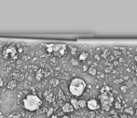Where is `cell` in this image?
I'll list each match as a JSON object with an SVG mask.
<instances>
[{
    "instance_id": "30bf717a",
    "label": "cell",
    "mask_w": 137,
    "mask_h": 118,
    "mask_svg": "<svg viewBox=\"0 0 137 118\" xmlns=\"http://www.w3.org/2000/svg\"><path fill=\"white\" fill-rule=\"evenodd\" d=\"M45 71L43 70V69H38L37 71H36V79L37 80V81H41L43 78L45 77Z\"/></svg>"
},
{
    "instance_id": "9c48e42d",
    "label": "cell",
    "mask_w": 137,
    "mask_h": 118,
    "mask_svg": "<svg viewBox=\"0 0 137 118\" xmlns=\"http://www.w3.org/2000/svg\"><path fill=\"white\" fill-rule=\"evenodd\" d=\"M102 57L103 58H105L106 60H113V58H114V56H113V54H111V52L109 51V50H106L103 54H102Z\"/></svg>"
},
{
    "instance_id": "52a82bcc",
    "label": "cell",
    "mask_w": 137,
    "mask_h": 118,
    "mask_svg": "<svg viewBox=\"0 0 137 118\" xmlns=\"http://www.w3.org/2000/svg\"><path fill=\"white\" fill-rule=\"evenodd\" d=\"M44 96H45V98H46V100H47L48 102H53V101L55 100V96H54V94H53L52 92L49 91V90H47V91L45 92Z\"/></svg>"
},
{
    "instance_id": "e0dca14e",
    "label": "cell",
    "mask_w": 137,
    "mask_h": 118,
    "mask_svg": "<svg viewBox=\"0 0 137 118\" xmlns=\"http://www.w3.org/2000/svg\"><path fill=\"white\" fill-rule=\"evenodd\" d=\"M78 106H79V109H83L87 106V101L84 100V99H80L78 100Z\"/></svg>"
},
{
    "instance_id": "3957f363",
    "label": "cell",
    "mask_w": 137,
    "mask_h": 118,
    "mask_svg": "<svg viewBox=\"0 0 137 118\" xmlns=\"http://www.w3.org/2000/svg\"><path fill=\"white\" fill-rule=\"evenodd\" d=\"M2 55H3V58L7 61H10V62L15 61L18 58V51L16 46L13 43L6 45L2 51Z\"/></svg>"
},
{
    "instance_id": "603a6c76",
    "label": "cell",
    "mask_w": 137,
    "mask_h": 118,
    "mask_svg": "<svg viewBox=\"0 0 137 118\" xmlns=\"http://www.w3.org/2000/svg\"><path fill=\"white\" fill-rule=\"evenodd\" d=\"M51 118H60L57 114H52L51 116Z\"/></svg>"
},
{
    "instance_id": "4fadbf2b",
    "label": "cell",
    "mask_w": 137,
    "mask_h": 118,
    "mask_svg": "<svg viewBox=\"0 0 137 118\" xmlns=\"http://www.w3.org/2000/svg\"><path fill=\"white\" fill-rule=\"evenodd\" d=\"M110 91H111V87L109 85H104L100 90L101 94H108L110 93Z\"/></svg>"
},
{
    "instance_id": "f1b7e54d",
    "label": "cell",
    "mask_w": 137,
    "mask_h": 118,
    "mask_svg": "<svg viewBox=\"0 0 137 118\" xmlns=\"http://www.w3.org/2000/svg\"><path fill=\"white\" fill-rule=\"evenodd\" d=\"M136 114H137V108H136Z\"/></svg>"
},
{
    "instance_id": "484cf974",
    "label": "cell",
    "mask_w": 137,
    "mask_h": 118,
    "mask_svg": "<svg viewBox=\"0 0 137 118\" xmlns=\"http://www.w3.org/2000/svg\"><path fill=\"white\" fill-rule=\"evenodd\" d=\"M134 60L136 61V63H137V55H135V56H134Z\"/></svg>"
},
{
    "instance_id": "6da1fadb",
    "label": "cell",
    "mask_w": 137,
    "mask_h": 118,
    "mask_svg": "<svg viewBox=\"0 0 137 118\" xmlns=\"http://www.w3.org/2000/svg\"><path fill=\"white\" fill-rule=\"evenodd\" d=\"M86 87H87V84L84 80L81 78L76 77L71 81L68 88L71 95H73L74 97H80L84 93Z\"/></svg>"
},
{
    "instance_id": "ffe728a7",
    "label": "cell",
    "mask_w": 137,
    "mask_h": 118,
    "mask_svg": "<svg viewBox=\"0 0 137 118\" xmlns=\"http://www.w3.org/2000/svg\"><path fill=\"white\" fill-rule=\"evenodd\" d=\"M115 107H116V109H118V110L121 108V105H120L119 101H117V102H115Z\"/></svg>"
},
{
    "instance_id": "277c9868",
    "label": "cell",
    "mask_w": 137,
    "mask_h": 118,
    "mask_svg": "<svg viewBox=\"0 0 137 118\" xmlns=\"http://www.w3.org/2000/svg\"><path fill=\"white\" fill-rule=\"evenodd\" d=\"M65 44H48L46 45V51L50 54H53L54 55L61 57L63 56L66 51Z\"/></svg>"
},
{
    "instance_id": "9a60e30c",
    "label": "cell",
    "mask_w": 137,
    "mask_h": 118,
    "mask_svg": "<svg viewBox=\"0 0 137 118\" xmlns=\"http://www.w3.org/2000/svg\"><path fill=\"white\" fill-rule=\"evenodd\" d=\"M88 72H89L90 75L95 76L96 75V73H97V70H96V68H95L94 67H90L89 69H88Z\"/></svg>"
},
{
    "instance_id": "d4e9b609",
    "label": "cell",
    "mask_w": 137,
    "mask_h": 118,
    "mask_svg": "<svg viewBox=\"0 0 137 118\" xmlns=\"http://www.w3.org/2000/svg\"><path fill=\"white\" fill-rule=\"evenodd\" d=\"M62 118H71V117H70V116H68V115H63Z\"/></svg>"
},
{
    "instance_id": "d6986e66",
    "label": "cell",
    "mask_w": 137,
    "mask_h": 118,
    "mask_svg": "<svg viewBox=\"0 0 137 118\" xmlns=\"http://www.w3.org/2000/svg\"><path fill=\"white\" fill-rule=\"evenodd\" d=\"M51 83L53 84V86H56V85H58L59 81H58V80H56V79H53V80H51Z\"/></svg>"
},
{
    "instance_id": "4316f807",
    "label": "cell",
    "mask_w": 137,
    "mask_h": 118,
    "mask_svg": "<svg viewBox=\"0 0 137 118\" xmlns=\"http://www.w3.org/2000/svg\"><path fill=\"white\" fill-rule=\"evenodd\" d=\"M107 118H115V117H113V116H108Z\"/></svg>"
},
{
    "instance_id": "cb8c5ba5",
    "label": "cell",
    "mask_w": 137,
    "mask_h": 118,
    "mask_svg": "<svg viewBox=\"0 0 137 118\" xmlns=\"http://www.w3.org/2000/svg\"><path fill=\"white\" fill-rule=\"evenodd\" d=\"M3 84H4V83H3V81L0 79V87H2V86H3Z\"/></svg>"
},
{
    "instance_id": "7c38bea8",
    "label": "cell",
    "mask_w": 137,
    "mask_h": 118,
    "mask_svg": "<svg viewBox=\"0 0 137 118\" xmlns=\"http://www.w3.org/2000/svg\"><path fill=\"white\" fill-rule=\"evenodd\" d=\"M70 104L72 105V107L74 108V110H78L79 106H78V99L76 98H72L70 100Z\"/></svg>"
},
{
    "instance_id": "2e32d148",
    "label": "cell",
    "mask_w": 137,
    "mask_h": 118,
    "mask_svg": "<svg viewBox=\"0 0 137 118\" xmlns=\"http://www.w3.org/2000/svg\"><path fill=\"white\" fill-rule=\"evenodd\" d=\"M133 108L132 107H127L124 109V113H127V114H130V115H132L133 114Z\"/></svg>"
},
{
    "instance_id": "7402d4cb",
    "label": "cell",
    "mask_w": 137,
    "mask_h": 118,
    "mask_svg": "<svg viewBox=\"0 0 137 118\" xmlns=\"http://www.w3.org/2000/svg\"><path fill=\"white\" fill-rule=\"evenodd\" d=\"M89 115H90V118H93L94 117V113H93V112H90V113H89Z\"/></svg>"
},
{
    "instance_id": "ac0fdd59",
    "label": "cell",
    "mask_w": 137,
    "mask_h": 118,
    "mask_svg": "<svg viewBox=\"0 0 137 118\" xmlns=\"http://www.w3.org/2000/svg\"><path fill=\"white\" fill-rule=\"evenodd\" d=\"M53 114V108H50V110L48 111V112H47V116H51Z\"/></svg>"
},
{
    "instance_id": "5bb4252c",
    "label": "cell",
    "mask_w": 137,
    "mask_h": 118,
    "mask_svg": "<svg viewBox=\"0 0 137 118\" xmlns=\"http://www.w3.org/2000/svg\"><path fill=\"white\" fill-rule=\"evenodd\" d=\"M88 57H89V54L87 52H82L81 54H79V56H78V58H79L80 61H85Z\"/></svg>"
},
{
    "instance_id": "83f0119b",
    "label": "cell",
    "mask_w": 137,
    "mask_h": 118,
    "mask_svg": "<svg viewBox=\"0 0 137 118\" xmlns=\"http://www.w3.org/2000/svg\"><path fill=\"white\" fill-rule=\"evenodd\" d=\"M135 71H136V73H137V67H136V68H135Z\"/></svg>"
},
{
    "instance_id": "ba28073f",
    "label": "cell",
    "mask_w": 137,
    "mask_h": 118,
    "mask_svg": "<svg viewBox=\"0 0 137 118\" xmlns=\"http://www.w3.org/2000/svg\"><path fill=\"white\" fill-rule=\"evenodd\" d=\"M62 110H63V112H65V113H69V112H74V108L72 107V105L70 103L63 104V107H62Z\"/></svg>"
},
{
    "instance_id": "8fae6325",
    "label": "cell",
    "mask_w": 137,
    "mask_h": 118,
    "mask_svg": "<svg viewBox=\"0 0 137 118\" xmlns=\"http://www.w3.org/2000/svg\"><path fill=\"white\" fill-rule=\"evenodd\" d=\"M16 86H17V82H16L15 80H11V81H10V82L8 83L7 88L10 89V90H12V89H14Z\"/></svg>"
},
{
    "instance_id": "5b68a950",
    "label": "cell",
    "mask_w": 137,
    "mask_h": 118,
    "mask_svg": "<svg viewBox=\"0 0 137 118\" xmlns=\"http://www.w3.org/2000/svg\"><path fill=\"white\" fill-rule=\"evenodd\" d=\"M99 97H100V102L103 110L106 112H109L114 101L113 96L110 93H108V94H101Z\"/></svg>"
},
{
    "instance_id": "7a4b0ae2",
    "label": "cell",
    "mask_w": 137,
    "mask_h": 118,
    "mask_svg": "<svg viewBox=\"0 0 137 118\" xmlns=\"http://www.w3.org/2000/svg\"><path fill=\"white\" fill-rule=\"evenodd\" d=\"M23 108L28 112H36L42 105V100L36 95H27L22 100Z\"/></svg>"
},
{
    "instance_id": "8992f818",
    "label": "cell",
    "mask_w": 137,
    "mask_h": 118,
    "mask_svg": "<svg viewBox=\"0 0 137 118\" xmlns=\"http://www.w3.org/2000/svg\"><path fill=\"white\" fill-rule=\"evenodd\" d=\"M87 107L91 112H94L100 108V105H99V102L95 98H91L87 101Z\"/></svg>"
},
{
    "instance_id": "44dd1931",
    "label": "cell",
    "mask_w": 137,
    "mask_h": 118,
    "mask_svg": "<svg viewBox=\"0 0 137 118\" xmlns=\"http://www.w3.org/2000/svg\"><path fill=\"white\" fill-rule=\"evenodd\" d=\"M71 64L72 65H74V66H78V62H77V61H76V60H74V59H72V60H71Z\"/></svg>"
}]
</instances>
